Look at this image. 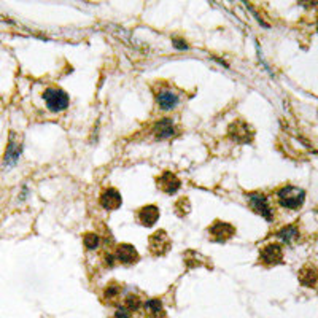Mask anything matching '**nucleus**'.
<instances>
[{"instance_id":"obj_10","label":"nucleus","mask_w":318,"mask_h":318,"mask_svg":"<svg viewBox=\"0 0 318 318\" xmlns=\"http://www.w3.org/2000/svg\"><path fill=\"white\" fill-rule=\"evenodd\" d=\"M158 186L164 191L166 194H175L178 190H180V180L178 177L172 172H164L159 178H158Z\"/></svg>"},{"instance_id":"obj_20","label":"nucleus","mask_w":318,"mask_h":318,"mask_svg":"<svg viewBox=\"0 0 318 318\" xmlns=\"http://www.w3.org/2000/svg\"><path fill=\"white\" fill-rule=\"evenodd\" d=\"M119 293H121V290H119V287H118V285H110V287H107V288H105V291H104V296L107 298L108 301H111V299L118 298V296H119Z\"/></svg>"},{"instance_id":"obj_19","label":"nucleus","mask_w":318,"mask_h":318,"mask_svg":"<svg viewBox=\"0 0 318 318\" xmlns=\"http://www.w3.org/2000/svg\"><path fill=\"white\" fill-rule=\"evenodd\" d=\"M124 306L129 309L130 312H132V311H137V309L142 306V303H140V299H138V296L130 295V296H127V298H126V301H124Z\"/></svg>"},{"instance_id":"obj_7","label":"nucleus","mask_w":318,"mask_h":318,"mask_svg":"<svg viewBox=\"0 0 318 318\" xmlns=\"http://www.w3.org/2000/svg\"><path fill=\"white\" fill-rule=\"evenodd\" d=\"M99 204L101 207L105 210H116L121 207V204H123V198H121V194L118 190L115 188H107L104 190L101 198H99Z\"/></svg>"},{"instance_id":"obj_4","label":"nucleus","mask_w":318,"mask_h":318,"mask_svg":"<svg viewBox=\"0 0 318 318\" xmlns=\"http://www.w3.org/2000/svg\"><path fill=\"white\" fill-rule=\"evenodd\" d=\"M156 104L162 111H172L180 104V97L170 88H164L156 91Z\"/></svg>"},{"instance_id":"obj_21","label":"nucleus","mask_w":318,"mask_h":318,"mask_svg":"<svg viewBox=\"0 0 318 318\" xmlns=\"http://www.w3.org/2000/svg\"><path fill=\"white\" fill-rule=\"evenodd\" d=\"M113 318H130V311H129L126 306H119L116 311H115V315H113Z\"/></svg>"},{"instance_id":"obj_2","label":"nucleus","mask_w":318,"mask_h":318,"mask_svg":"<svg viewBox=\"0 0 318 318\" xmlns=\"http://www.w3.org/2000/svg\"><path fill=\"white\" fill-rule=\"evenodd\" d=\"M43 99H45L46 107L50 108L53 113L64 111L70 104L69 94L65 91H62L61 88H48V89H45Z\"/></svg>"},{"instance_id":"obj_9","label":"nucleus","mask_w":318,"mask_h":318,"mask_svg":"<svg viewBox=\"0 0 318 318\" xmlns=\"http://www.w3.org/2000/svg\"><path fill=\"white\" fill-rule=\"evenodd\" d=\"M170 248V239L164 231H156L150 237V250L154 255H164Z\"/></svg>"},{"instance_id":"obj_5","label":"nucleus","mask_w":318,"mask_h":318,"mask_svg":"<svg viewBox=\"0 0 318 318\" xmlns=\"http://www.w3.org/2000/svg\"><path fill=\"white\" fill-rule=\"evenodd\" d=\"M283 259V250L279 243H269L259 251V261L266 266H275L282 263Z\"/></svg>"},{"instance_id":"obj_12","label":"nucleus","mask_w":318,"mask_h":318,"mask_svg":"<svg viewBox=\"0 0 318 318\" xmlns=\"http://www.w3.org/2000/svg\"><path fill=\"white\" fill-rule=\"evenodd\" d=\"M159 216H161V212L156 206H145L138 210V221L145 227H151L156 224Z\"/></svg>"},{"instance_id":"obj_17","label":"nucleus","mask_w":318,"mask_h":318,"mask_svg":"<svg viewBox=\"0 0 318 318\" xmlns=\"http://www.w3.org/2000/svg\"><path fill=\"white\" fill-rule=\"evenodd\" d=\"M301 282H303L304 285H309V287H312V285H315L317 282V272L314 271L312 267H306L303 272H301Z\"/></svg>"},{"instance_id":"obj_22","label":"nucleus","mask_w":318,"mask_h":318,"mask_svg":"<svg viewBox=\"0 0 318 318\" xmlns=\"http://www.w3.org/2000/svg\"><path fill=\"white\" fill-rule=\"evenodd\" d=\"M172 45L180 51H185V50H188V48H190L188 43H186L185 40H182V38H172Z\"/></svg>"},{"instance_id":"obj_14","label":"nucleus","mask_w":318,"mask_h":318,"mask_svg":"<svg viewBox=\"0 0 318 318\" xmlns=\"http://www.w3.org/2000/svg\"><path fill=\"white\" fill-rule=\"evenodd\" d=\"M248 124H245L243 121H237V123L231 124L229 127V135L234 138V140L242 142V143H248L251 142V135L248 134Z\"/></svg>"},{"instance_id":"obj_8","label":"nucleus","mask_w":318,"mask_h":318,"mask_svg":"<svg viewBox=\"0 0 318 318\" xmlns=\"http://www.w3.org/2000/svg\"><path fill=\"white\" fill-rule=\"evenodd\" d=\"M154 135L158 140H166V138H174L178 135V129L175 127L174 121L169 118H162L159 123L154 126Z\"/></svg>"},{"instance_id":"obj_15","label":"nucleus","mask_w":318,"mask_h":318,"mask_svg":"<svg viewBox=\"0 0 318 318\" xmlns=\"http://www.w3.org/2000/svg\"><path fill=\"white\" fill-rule=\"evenodd\" d=\"M277 237H279L285 243H291V242H295L299 237V231H298L296 226L290 224V226L282 227V229L277 232Z\"/></svg>"},{"instance_id":"obj_6","label":"nucleus","mask_w":318,"mask_h":318,"mask_svg":"<svg viewBox=\"0 0 318 318\" xmlns=\"http://www.w3.org/2000/svg\"><path fill=\"white\" fill-rule=\"evenodd\" d=\"M209 232L215 242H226L235 234V227L224 221H215L209 227Z\"/></svg>"},{"instance_id":"obj_16","label":"nucleus","mask_w":318,"mask_h":318,"mask_svg":"<svg viewBox=\"0 0 318 318\" xmlns=\"http://www.w3.org/2000/svg\"><path fill=\"white\" fill-rule=\"evenodd\" d=\"M83 243L88 250H97L101 245V237L96 232H88L83 237Z\"/></svg>"},{"instance_id":"obj_11","label":"nucleus","mask_w":318,"mask_h":318,"mask_svg":"<svg viewBox=\"0 0 318 318\" xmlns=\"http://www.w3.org/2000/svg\"><path fill=\"white\" fill-rule=\"evenodd\" d=\"M115 258L121 264H132L138 259V255L135 247L129 245V243H121L115 250Z\"/></svg>"},{"instance_id":"obj_1","label":"nucleus","mask_w":318,"mask_h":318,"mask_svg":"<svg viewBox=\"0 0 318 318\" xmlns=\"http://www.w3.org/2000/svg\"><path fill=\"white\" fill-rule=\"evenodd\" d=\"M277 199H279V204L285 209L290 210H298L303 207V204L306 201V191L296 188L293 185H287L282 186V188L277 191Z\"/></svg>"},{"instance_id":"obj_3","label":"nucleus","mask_w":318,"mask_h":318,"mask_svg":"<svg viewBox=\"0 0 318 318\" xmlns=\"http://www.w3.org/2000/svg\"><path fill=\"white\" fill-rule=\"evenodd\" d=\"M247 199H248V206L253 209L258 215H261L267 221H272L274 219V212L271 204H269L267 196L263 193H248L247 194Z\"/></svg>"},{"instance_id":"obj_23","label":"nucleus","mask_w":318,"mask_h":318,"mask_svg":"<svg viewBox=\"0 0 318 318\" xmlns=\"http://www.w3.org/2000/svg\"><path fill=\"white\" fill-rule=\"evenodd\" d=\"M104 261H105V264H107L108 267H113L116 263V258H115V253H105L104 255Z\"/></svg>"},{"instance_id":"obj_13","label":"nucleus","mask_w":318,"mask_h":318,"mask_svg":"<svg viewBox=\"0 0 318 318\" xmlns=\"http://www.w3.org/2000/svg\"><path fill=\"white\" fill-rule=\"evenodd\" d=\"M21 143H18L14 140V137L11 135L10 142H8V146L5 150V158H3V164L5 167H13L16 162H18L19 156H21Z\"/></svg>"},{"instance_id":"obj_18","label":"nucleus","mask_w":318,"mask_h":318,"mask_svg":"<svg viewBox=\"0 0 318 318\" xmlns=\"http://www.w3.org/2000/svg\"><path fill=\"white\" fill-rule=\"evenodd\" d=\"M143 307L151 314H159L162 311V303L159 299H150V301H146V303L143 304Z\"/></svg>"},{"instance_id":"obj_24","label":"nucleus","mask_w":318,"mask_h":318,"mask_svg":"<svg viewBox=\"0 0 318 318\" xmlns=\"http://www.w3.org/2000/svg\"><path fill=\"white\" fill-rule=\"evenodd\" d=\"M317 30H318V27H317Z\"/></svg>"}]
</instances>
